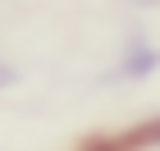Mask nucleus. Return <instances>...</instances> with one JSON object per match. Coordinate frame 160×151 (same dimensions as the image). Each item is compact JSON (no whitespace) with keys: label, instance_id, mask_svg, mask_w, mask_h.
<instances>
[{"label":"nucleus","instance_id":"nucleus-1","mask_svg":"<svg viewBox=\"0 0 160 151\" xmlns=\"http://www.w3.org/2000/svg\"><path fill=\"white\" fill-rule=\"evenodd\" d=\"M156 64H160V50L151 46V41L133 37L128 46L119 50V69H114V78H123V83H137V78L156 73Z\"/></svg>","mask_w":160,"mask_h":151},{"label":"nucleus","instance_id":"nucleus-2","mask_svg":"<svg viewBox=\"0 0 160 151\" xmlns=\"http://www.w3.org/2000/svg\"><path fill=\"white\" fill-rule=\"evenodd\" d=\"M128 151H160V128H156V133H147V138L137 142V147H128Z\"/></svg>","mask_w":160,"mask_h":151},{"label":"nucleus","instance_id":"nucleus-3","mask_svg":"<svg viewBox=\"0 0 160 151\" xmlns=\"http://www.w3.org/2000/svg\"><path fill=\"white\" fill-rule=\"evenodd\" d=\"M5 83H9V73H5V69H0V87H5Z\"/></svg>","mask_w":160,"mask_h":151}]
</instances>
